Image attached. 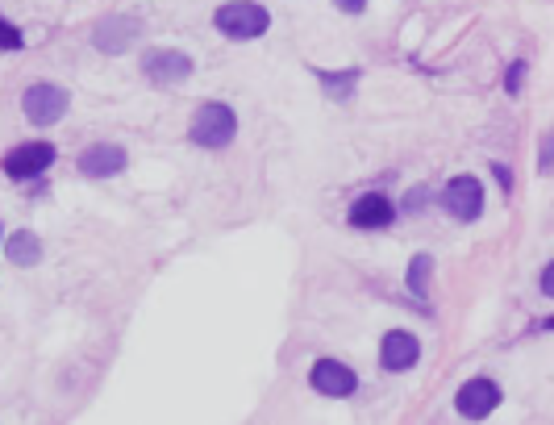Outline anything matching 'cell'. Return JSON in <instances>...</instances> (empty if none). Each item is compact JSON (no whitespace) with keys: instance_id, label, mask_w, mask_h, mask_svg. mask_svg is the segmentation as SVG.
Returning a JSON list of instances; mask_svg holds the SVG:
<instances>
[{"instance_id":"6da1fadb","label":"cell","mask_w":554,"mask_h":425,"mask_svg":"<svg viewBox=\"0 0 554 425\" xmlns=\"http://www.w3.org/2000/svg\"><path fill=\"white\" fill-rule=\"evenodd\" d=\"M213 21H217V30L226 34V38L250 42V38H258V34H267L271 13L263 9V5H255V0H229V5H221V9L213 13Z\"/></svg>"},{"instance_id":"7a4b0ae2","label":"cell","mask_w":554,"mask_h":425,"mask_svg":"<svg viewBox=\"0 0 554 425\" xmlns=\"http://www.w3.org/2000/svg\"><path fill=\"white\" fill-rule=\"evenodd\" d=\"M237 134V117L229 105H217V100H208V105H200L196 117H192V129H188V138L196 142V147L205 150H221L229 147Z\"/></svg>"},{"instance_id":"3957f363","label":"cell","mask_w":554,"mask_h":425,"mask_svg":"<svg viewBox=\"0 0 554 425\" xmlns=\"http://www.w3.org/2000/svg\"><path fill=\"white\" fill-rule=\"evenodd\" d=\"M71 96L59 88V84H34V88H25V96H21V109H25V117L34 121V126H55V121L67 113Z\"/></svg>"},{"instance_id":"277c9868","label":"cell","mask_w":554,"mask_h":425,"mask_svg":"<svg viewBox=\"0 0 554 425\" xmlns=\"http://www.w3.org/2000/svg\"><path fill=\"white\" fill-rule=\"evenodd\" d=\"M442 205L446 213L455 221H475L479 213H484V188H479V179L475 176H455L450 184H446L442 192Z\"/></svg>"},{"instance_id":"5b68a950","label":"cell","mask_w":554,"mask_h":425,"mask_svg":"<svg viewBox=\"0 0 554 425\" xmlns=\"http://www.w3.org/2000/svg\"><path fill=\"white\" fill-rule=\"evenodd\" d=\"M55 163V147L50 142H25V147H13L5 155V176L13 179H34Z\"/></svg>"},{"instance_id":"8992f818","label":"cell","mask_w":554,"mask_h":425,"mask_svg":"<svg viewBox=\"0 0 554 425\" xmlns=\"http://www.w3.org/2000/svg\"><path fill=\"white\" fill-rule=\"evenodd\" d=\"M142 71H146L150 84H184L192 76V59L184 50H146V59H142Z\"/></svg>"},{"instance_id":"52a82bcc","label":"cell","mask_w":554,"mask_h":425,"mask_svg":"<svg viewBox=\"0 0 554 425\" xmlns=\"http://www.w3.org/2000/svg\"><path fill=\"white\" fill-rule=\"evenodd\" d=\"M496 405H500V388L492 379H467L455 396V409L467 421H484L488 413H496Z\"/></svg>"},{"instance_id":"ba28073f","label":"cell","mask_w":554,"mask_h":425,"mask_svg":"<svg viewBox=\"0 0 554 425\" xmlns=\"http://www.w3.org/2000/svg\"><path fill=\"white\" fill-rule=\"evenodd\" d=\"M313 388L321 396H334V400H342V396H350L358 388V379H355V371H350L347 363H337V359H321V363L313 367Z\"/></svg>"},{"instance_id":"9c48e42d","label":"cell","mask_w":554,"mask_h":425,"mask_svg":"<svg viewBox=\"0 0 554 425\" xmlns=\"http://www.w3.org/2000/svg\"><path fill=\"white\" fill-rule=\"evenodd\" d=\"M417 359H421V342H417L413 334H405V329L384 334V342H379V363H384L388 371H408Z\"/></svg>"},{"instance_id":"30bf717a","label":"cell","mask_w":554,"mask_h":425,"mask_svg":"<svg viewBox=\"0 0 554 425\" xmlns=\"http://www.w3.org/2000/svg\"><path fill=\"white\" fill-rule=\"evenodd\" d=\"M121 167H126V150L113 147V142H96V147H88L79 155V171L88 179H109V176H117Z\"/></svg>"},{"instance_id":"8fae6325","label":"cell","mask_w":554,"mask_h":425,"mask_svg":"<svg viewBox=\"0 0 554 425\" xmlns=\"http://www.w3.org/2000/svg\"><path fill=\"white\" fill-rule=\"evenodd\" d=\"M396 221V208L388 197H379V192H367L363 200H355V208H350V226L355 229H384Z\"/></svg>"},{"instance_id":"7c38bea8","label":"cell","mask_w":554,"mask_h":425,"mask_svg":"<svg viewBox=\"0 0 554 425\" xmlns=\"http://www.w3.org/2000/svg\"><path fill=\"white\" fill-rule=\"evenodd\" d=\"M134 38H138L134 17H109V21H100L96 25V46L105 50V55H121Z\"/></svg>"},{"instance_id":"4fadbf2b","label":"cell","mask_w":554,"mask_h":425,"mask_svg":"<svg viewBox=\"0 0 554 425\" xmlns=\"http://www.w3.org/2000/svg\"><path fill=\"white\" fill-rule=\"evenodd\" d=\"M9 258L17 263V268H34L42 258V242L30 234V229H21V234L9 238Z\"/></svg>"},{"instance_id":"5bb4252c","label":"cell","mask_w":554,"mask_h":425,"mask_svg":"<svg viewBox=\"0 0 554 425\" xmlns=\"http://www.w3.org/2000/svg\"><path fill=\"white\" fill-rule=\"evenodd\" d=\"M429 271H434V258H429V255H413V263H408V292H413V297H426Z\"/></svg>"},{"instance_id":"9a60e30c","label":"cell","mask_w":554,"mask_h":425,"mask_svg":"<svg viewBox=\"0 0 554 425\" xmlns=\"http://www.w3.org/2000/svg\"><path fill=\"white\" fill-rule=\"evenodd\" d=\"M321 84H326V92H329V96L347 100V96H350V88H355V84H358V71L350 67V71H337V76H329V71H326V76H321Z\"/></svg>"},{"instance_id":"2e32d148","label":"cell","mask_w":554,"mask_h":425,"mask_svg":"<svg viewBox=\"0 0 554 425\" xmlns=\"http://www.w3.org/2000/svg\"><path fill=\"white\" fill-rule=\"evenodd\" d=\"M25 46V38H21V30L13 25V21L0 17V50H21Z\"/></svg>"},{"instance_id":"e0dca14e","label":"cell","mask_w":554,"mask_h":425,"mask_svg":"<svg viewBox=\"0 0 554 425\" xmlns=\"http://www.w3.org/2000/svg\"><path fill=\"white\" fill-rule=\"evenodd\" d=\"M538 167L554 171V134H546V138H542V158H538Z\"/></svg>"},{"instance_id":"ac0fdd59","label":"cell","mask_w":554,"mask_h":425,"mask_svg":"<svg viewBox=\"0 0 554 425\" xmlns=\"http://www.w3.org/2000/svg\"><path fill=\"white\" fill-rule=\"evenodd\" d=\"M521 76H525V63H513V67H509V92H521Z\"/></svg>"},{"instance_id":"d6986e66","label":"cell","mask_w":554,"mask_h":425,"mask_svg":"<svg viewBox=\"0 0 554 425\" xmlns=\"http://www.w3.org/2000/svg\"><path fill=\"white\" fill-rule=\"evenodd\" d=\"M337 9H342V13H363L367 0H337Z\"/></svg>"},{"instance_id":"ffe728a7","label":"cell","mask_w":554,"mask_h":425,"mask_svg":"<svg viewBox=\"0 0 554 425\" xmlns=\"http://www.w3.org/2000/svg\"><path fill=\"white\" fill-rule=\"evenodd\" d=\"M542 292H546V297H554V263L542 271Z\"/></svg>"},{"instance_id":"44dd1931","label":"cell","mask_w":554,"mask_h":425,"mask_svg":"<svg viewBox=\"0 0 554 425\" xmlns=\"http://www.w3.org/2000/svg\"><path fill=\"white\" fill-rule=\"evenodd\" d=\"M546 329H554V317H550V321H546Z\"/></svg>"}]
</instances>
